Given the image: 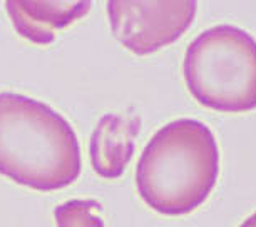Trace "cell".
Segmentation results:
<instances>
[{
    "mask_svg": "<svg viewBox=\"0 0 256 227\" xmlns=\"http://www.w3.org/2000/svg\"><path fill=\"white\" fill-rule=\"evenodd\" d=\"M82 171L72 125L47 104L0 92V174L34 191L74 184Z\"/></svg>",
    "mask_w": 256,
    "mask_h": 227,
    "instance_id": "6da1fadb",
    "label": "cell"
},
{
    "mask_svg": "<svg viewBox=\"0 0 256 227\" xmlns=\"http://www.w3.org/2000/svg\"><path fill=\"white\" fill-rule=\"evenodd\" d=\"M220 151L214 134L196 119H178L161 127L144 147L136 166V187L159 214L184 216L214 189Z\"/></svg>",
    "mask_w": 256,
    "mask_h": 227,
    "instance_id": "7a4b0ae2",
    "label": "cell"
},
{
    "mask_svg": "<svg viewBox=\"0 0 256 227\" xmlns=\"http://www.w3.org/2000/svg\"><path fill=\"white\" fill-rule=\"evenodd\" d=\"M184 80L198 102L228 114L256 109V40L234 25L200 33L184 55Z\"/></svg>",
    "mask_w": 256,
    "mask_h": 227,
    "instance_id": "3957f363",
    "label": "cell"
},
{
    "mask_svg": "<svg viewBox=\"0 0 256 227\" xmlns=\"http://www.w3.org/2000/svg\"><path fill=\"white\" fill-rule=\"evenodd\" d=\"M194 0H110L108 15L118 40L136 55H149L176 42L196 17Z\"/></svg>",
    "mask_w": 256,
    "mask_h": 227,
    "instance_id": "277c9868",
    "label": "cell"
},
{
    "mask_svg": "<svg viewBox=\"0 0 256 227\" xmlns=\"http://www.w3.org/2000/svg\"><path fill=\"white\" fill-rule=\"evenodd\" d=\"M89 0H8L6 10L17 33L37 45H49L60 28L72 25L86 15Z\"/></svg>",
    "mask_w": 256,
    "mask_h": 227,
    "instance_id": "5b68a950",
    "label": "cell"
},
{
    "mask_svg": "<svg viewBox=\"0 0 256 227\" xmlns=\"http://www.w3.org/2000/svg\"><path fill=\"white\" fill-rule=\"evenodd\" d=\"M141 130V119L132 115L106 114L90 135L89 156L98 176L119 179L134 154V141Z\"/></svg>",
    "mask_w": 256,
    "mask_h": 227,
    "instance_id": "8992f818",
    "label": "cell"
},
{
    "mask_svg": "<svg viewBox=\"0 0 256 227\" xmlns=\"http://www.w3.org/2000/svg\"><path fill=\"white\" fill-rule=\"evenodd\" d=\"M102 207L94 199H70L56 207L57 227H104Z\"/></svg>",
    "mask_w": 256,
    "mask_h": 227,
    "instance_id": "52a82bcc",
    "label": "cell"
},
{
    "mask_svg": "<svg viewBox=\"0 0 256 227\" xmlns=\"http://www.w3.org/2000/svg\"><path fill=\"white\" fill-rule=\"evenodd\" d=\"M240 227H256V212H254L253 216H250L248 219H246Z\"/></svg>",
    "mask_w": 256,
    "mask_h": 227,
    "instance_id": "ba28073f",
    "label": "cell"
}]
</instances>
